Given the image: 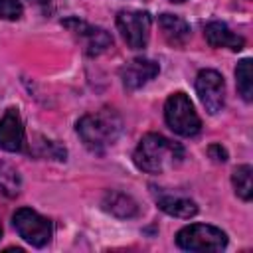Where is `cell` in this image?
<instances>
[{"mask_svg":"<svg viewBox=\"0 0 253 253\" xmlns=\"http://www.w3.org/2000/svg\"><path fill=\"white\" fill-rule=\"evenodd\" d=\"M132 160L142 172L162 174L166 170L176 168L184 160V148L162 134L148 132L140 138L138 146L134 148Z\"/></svg>","mask_w":253,"mask_h":253,"instance_id":"6da1fadb","label":"cell"},{"mask_svg":"<svg viewBox=\"0 0 253 253\" xmlns=\"http://www.w3.org/2000/svg\"><path fill=\"white\" fill-rule=\"evenodd\" d=\"M123 130V119L113 109H101L87 113L77 121V134L91 152H105L117 142Z\"/></svg>","mask_w":253,"mask_h":253,"instance_id":"7a4b0ae2","label":"cell"},{"mask_svg":"<svg viewBox=\"0 0 253 253\" xmlns=\"http://www.w3.org/2000/svg\"><path fill=\"white\" fill-rule=\"evenodd\" d=\"M164 119H166V125L180 136H194L202 128V121H200L190 97L182 91L172 93L166 99Z\"/></svg>","mask_w":253,"mask_h":253,"instance_id":"3957f363","label":"cell"},{"mask_svg":"<svg viewBox=\"0 0 253 253\" xmlns=\"http://www.w3.org/2000/svg\"><path fill=\"white\" fill-rule=\"evenodd\" d=\"M176 243L186 251H221L227 245V235L219 227L208 223H192L176 233Z\"/></svg>","mask_w":253,"mask_h":253,"instance_id":"277c9868","label":"cell"},{"mask_svg":"<svg viewBox=\"0 0 253 253\" xmlns=\"http://www.w3.org/2000/svg\"><path fill=\"white\" fill-rule=\"evenodd\" d=\"M14 227L24 241L34 247H43L51 239V221L30 208H20L14 213Z\"/></svg>","mask_w":253,"mask_h":253,"instance_id":"5b68a950","label":"cell"},{"mask_svg":"<svg viewBox=\"0 0 253 253\" xmlns=\"http://www.w3.org/2000/svg\"><path fill=\"white\" fill-rule=\"evenodd\" d=\"M150 26H152V18L148 12L123 10L117 14V28L123 40L126 42V45L132 49H142L148 43Z\"/></svg>","mask_w":253,"mask_h":253,"instance_id":"8992f818","label":"cell"},{"mask_svg":"<svg viewBox=\"0 0 253 253\" xmlns=\"http://www.w3.org/2000/svg\"><path fill=\"white\" fill-rule=\"evenodd\" d=\"M196 93L210 115H217L225 103L223 77L213 69H204L196 77Z\"/></svg>","mask_w":253,"mask_h":253,"instance_id":"52a82bcc","label":"cell"},{"mask_svg":"<svg viewBox=\"0 0 253 253\" xmlns=\"http://www.w3.org/2000/svg\"><path fill=\"white\" fill-rule=\"evenodd\" d=\"M63 26L69 28V32L81 42L83 51H85L87 55H99V53H103L107 47H111V43H113V38H111L103 28L89 26L87 22H81V20H77V18L65 20Z\"/></svg>","mask_w":253,"mask_h":253,"instance_id":"ba28073f","label":"cell"},{"mask_svg":"<svg viewBox=\"0 0 253 253\" xmlns=\"http://www.w3.org/2000/svg\"><path fill=\"white\" fill-rule=\"evenodd\" d=\"M26 142V130L18 109L10 107L0 119V148L6 152H20Z\"/></svg>","mask_w":253,"mask_h":253,"instance_id":"9c48e42d","label":"cell"},{"mask_svg":"<svg viewBox=\"0 0 253 253\" xmlns=\"http://www.w3.org/2000/svg\"><path fill=\"white\" fill-rule=\"evenodd\" d=\"M158 71H160V67L156 61L146 59V57H136L121 67V79H123V85L132 91V89H140L142 85L152 81L158 75Z\"/></svg>","mask_w":253,"mask_h":253,"instance_id":"30bf717a","label":"cell"},{"mask_svg":"<svg viewBox=\"0 0 253 253\" xmlns=\"http://www.w3.org/2000/svg\"><path fill=\"white\" fill-rule=\"evenodd\" d=\"M204 34L211 47H229L233 51H239L245 45V40L241 36H237L235 32H231L229 26L223 22H210L206 26Z\"/></svg>","mask_w":253,"mask_h":253,"instance_id":"8fae6325","label":"cell"},{"mask_svg":"<svg viewBox=\"0 0 253 253\" xmlns=\"http://www.w3.org/2000/svg\"><path fill=\"white\" fill-rule=\"evenodd\" d=\"M158 24L162 28L164 38L172 43V45H184L190 38V26L186 20H182L180 16L174 14H162L158 18Z\"/></svg>","mask_w":253,"mask_h":253,"instance_id":"7c38bea8","label":"cell"},{"mask_svg":"<svg viewBox=\"0 0 253 253\" xmlns=\"http://www.w3.org/2000/svg\"><path fill=\"white\" fill-rule=\"evenodd\" d=\"M103 210L115 217H134L138 213L136 202L123 192H107L103 198Z\"/></svg>","mask_w":253,"mask_h":253,"instance_id":"4fadbf2b","label":"cell"},{"mask_svg":"<svg viewBox=\"0 0 253 253\" xmlns=\"http://www.w3.org/2000/svg\"><path fill=\"white\" fill-rule=\"evenodd\" d=\"M158 208L168 213V215H174V217H182V219H190L198 213V206L196 202H192L190 198H182V196H160L156 200Z\"/></svg>","mask_w":253,"mask_h":253,"instance_id":"5bb4252c","label":"cell"},{"mask_svg":"<svg viewBox=\"0 0 253 253\" xmlns=\"http://www.w3.org/2000/svg\"><path fill=\"white\" fill-rule=\"evenodd\" d=\"M20 190H22V178L18 170L8 162H0V194L6 198H16Z\"/></svg>","mask_w":253,"mask_h":253,"instance_id":"9a60e30c","label":"cell"},{"mask_svg":"<svg viewBox=\"0 0 253 253\" xmlns=\"http://www.w3.org/2000/svg\"><path fill=\"white\" fill-rule=\"evenodd\" d=\"M251 174H253V170H251L249 164L237 166V168L233 170V174H231V182H233L235 194H237L241 200H245V202H249V200L253 198V182H251Z\"/></svg>","mask_w":253,"mask_h":253,"instance_id":"2e32d148","label":"cell"},{"mask_svg":"<svg viewBox=\"0 0 253 253\" xmlns=\"http://www.w3.org/2000/svg\"><path fill=\"white\" fill-rule=\"evenodd\" d=\"M235 79H237V91L239 95L249 103L253 99V73H251V59L245 57L237 63L235 69Z\"/></svg>","mask_w":253,"mask_h":253,"instance_id":"e0dca14e","label":"cell"},{"mask_svg":"<svg viewBox=\"0 0 253 253\" xmlns=\"http://www.w3.org/2000/svg\"><path fill=\"white\" fill-rule=\"evenodd\" d=\"M22 12L20 0H0V20H18Z\"/></svg>","mask_w":253,"mask_h":253,"instance_id":"ac0fdd59","label":"cell"},{"mask_svg":"<svg viewBox=\"0 0 253 253\" xmlns=\"http://www.w3.org/2000/svg\"><path fill=\"white\" fill-rule=\"evenodd\" d=\"M208 154H210L215 162H225V160H227V152H225V148H223L221 144H211V146L208 148Z\"/></svg>","mask_w":253,"mask_h":253,"instance_id":"d6986e66","label":"cell"},{"mask_svg":"<svg viewBox=\"0 0 253 253\" xmlns=\"http://www.w3.org/2000/svg\"><path fill=\"white\" fill-rule=\"evenodd\" d=\"M32 2H36V4H45V2H49V0H32Z\"/></svg>","mask_w":253,"mask_h":253,"instance_id":"ffe728a7","label":"cell"},{"mask_svg":"<svg viewBox=\"0 0 253 253\" xmlns=\"http://www.w3.org/2000/svg\"><path fill=\"white\" fill-rule=\"evenodd\" d=\"M170 2H184V0H170Z\"/></svg>","mask_w":253,"mask_h":253,"instance_id":"44dd1931","label":"cell"},{"mask_svg":"<svg viewBox=\"0 0 253 253\" xmlns=\"http://www.w3.org/2000/svg\"><path fill=\"white\" fill-rule=\"evenodd\" d=\"M0 235H2V225H0Z\"/></svg>","mask_w":253,"mask_h":253,"instance_id":"7402d4cb","label":"cell"}]
</instances>
